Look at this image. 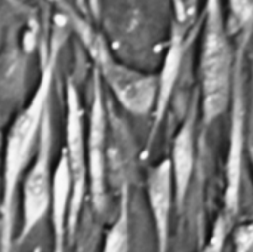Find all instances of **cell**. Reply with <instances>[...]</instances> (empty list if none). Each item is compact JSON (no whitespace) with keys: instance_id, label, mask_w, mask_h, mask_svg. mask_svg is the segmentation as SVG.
<instances>
[{"instance_id":"6da1fadb","label":"cell","mask_w":253,"mask_h":252,"mask_svg":"<svg viewBox=\"0 0 253 252\" xmlns=\"http://www.w3.org/2000/svg\"><path fill=\"white\" fill-rule=\"evenodd\" d=\"M64 40V34L56 28L52 36L50 50L44 62L40 82L28 105L16 116L10 125L6 137L1 196V252H9L12 245V214L15 192L37 150L42 123L46 111L49 110V94L53 82L56 59Z\"/></svg>"},{"instance_id":"7a4b0ae2","label":"cell","mask_w":253,"mask_h":252,"mask_svg":"<svg viewBox=\"0 0 253 252\" xmlns=\"http://www.w3.org/2000/svg\"><path fill=\"white\" fill-rule=\"evenodd\" d=\"M200 25L199 76L202 117L209 125L230 107L237 50L230 40V27L224 16L221 0H206Z\"/></svg>"},{"instance_id":"3957f363","label":"cell","mask_w":253,"mask_h":252,"mask_svg":"<svg viewBox=\"0 0 253 252\" xmlns=\"http://www.w3.org/2000/svg\"><path fill=\"white\" fill-rule=\"evenodd\" d=\"M70 22L95 62V73L114 94L120 105L132 114H148L156 104V76L130 68L117 61L107 42L86 21L70 12Z\"/></svg>"},{"instance_id":"277c9868","label":"cell","mask_w":253,"mask_h":252,"mask_svg":"<svg viewBox=\"0 0 253 252\" xmlns=\"http://www.w3.org/2000/svg\"><path fill=\"white\" fill-rule=\"evenodd\" d=\"M50 149H52V120L50 110L46 111L40 138L37 144L36 154L27 168L21 183V229L18 235V241L24 242L36 226L46 217L50 206V195H52V166H50Z\"/></svg>"},{"instance_id":"5b68a950","label":"cell","mask_w":253,"mask_h":252,"mask_svg":"<svg viewBox=\"0 0 253 252\" xmlns=\"http://www.w3.org/2000/svg\"><path fill=\"white\" fill-rule=\"evenodd\" d=\"M65 149L62 151L70 172L71 199L67 221V239H73L80 217L82 205L87 189V159L86 137L83 126V110L77 89L70 82L67 86V120H65Z\"/></svg>"},{"instance_id":"8992f818","label":"cell","mask_w":253,"mask_h":252,"mask_svg":"<svg viewBox=\"0 0 253 252\" xmlns=\"http://www.w3.org/2000/svg\"><path fill=\"white\" fill-rule=\"evenodd\" d=\"M107 111L98 74L93 76V94L89 114V128L86 140L87 183L92 205L96 212L105 209L107 202Z\"/></svg>"},{"instance_id":"52a82bcc","label":"cell","mask_w":253,"mask_h":252,"mask_svg":"<svg viewBox=\"0 0 253 252\" xmlns=\"http://www.w3.org/2000/svg\"><path fill=\"white\" fill-rule=\"evenodd\" d=\"M246 40L242 39L237 49V62L233 80L231 92V134H230V149L227 157L225 169V211L233 215L239 209L240 196V180H242V165H243V149H245V104L242 91V53Z\"/></svg>"},{"instance_id":"ba28073f","label":"cell","mask_w":253,"mask_h":252,"mask_svg":"<svg viewBox=\"0 0 253 252\" xmlns=\"http://www.w3.org/2000/svg\"><path fill=\"white\" fill-rule=\"evenodd\" d=\"M147 195L154 224L157 252H166L169 244L170 214L175 203L169 159H163L150 169L147 177Z\"/></svg>"},{"instance_id":"9c48e42d","label":"cell","mask_w":253,"mask_h":252,"mask_svg":"<svg viewBox=\"0 0 253 252\" xmlns=\"http://www.w3.org/2000/svg\"><path fill=\"white\" fill-rule=\"evenodd\" d=\"M193 24V21L190 22H176L173 24V31H172V39H170V46L169 50L165 56L160 74L156 76V104H154V129L156 126L162 122L169 100L173 94V89L178 83L179 74H181V68L184 64V58L185 53L188 50L190 46V40H191V33L190 25Z\"/></svg>"},{"instance_id":"30bf717a","label":"cell","mask_w":253,"mask_h":252,"mask_svg":"<svg viewBox=\"0 0 253 252\" xmlns=\"http://www.w3.org/2000/svg\"><path fill=\"white\" fill-rule=\"evenodd\" d=\"M194 126L193 119H187L179 128L173 138L172 156L168 157L170 163V174L173 183L175 203L181 206L187 198L188 187L191 184V177L196 162V146H194Z\"/></svg>"},{"instance_id":"8fae6325","label":"cell","mask_w":253,"mask_h":252,"mask_svg":"<svg viewBox=\"0 0 253 252\" xmlns=\"http://www.w3.org/2000/svg\"><path fill=\"white\" fill-rule=\"evenodd\" d=\"M70 199H71V184L70 172L64 154H61L52 177V195L50 206L52 211L50 221L53 230V252H64L67 239V221L70 212Z\"/></svg>"},{"instance_id":"7c38bea8","label":"cell","mask_w":253,"mask_h":252,"mask_svg":"<svg viewBox=\"0 0 253 252\" xmlns=\"http://www.w3.org/2000/svg\"><path fill=\"white\" fill-rule=\"evenodd\" d=\"M230 21L242 34H249L252 21V0H228Z\"/></svg>"},{"instance_id":"4fadbf2b","label":"cell","mask_w":253,"mask_h":252,"mask_svg":"<svg viewBox=\"0 0 253 252\" xmlns=\"http://www.w3.org/2000/svg\"><path fill=\"white\" fill-rule=\"evenodd\" d=\"M126 211H123L119 217V220L116 221V224L113 226L110 235L107 236L105 245H104V251L102 252H120L123 248V244L126 241Z\"/></svg>"},{"instance_id":"5bb4252c","label":"cell","mask_w":253,"mask_h":252,"mask_svg":"<svg viewBox=\"0 0 253 252\" xmlns=\"http://www.w3.org/2000/svg\"><path fill=\"white\" fill-rule=\"evenodd\" d=\"M233 252H253V229L251 223H243L233 232Z\"/></svg>"},{"instance_id":"9a60e30c","label":"cell","mask_w":253,"mask_h":252,"mask_svg":"<svg viewBox=\"0 0 253 252\" xmlns=\"http://www.w3.org/2000/svg\"><path fill=\"white\" fill-rule=\"evenodd\" d=\"M225 241H227V221L225 217H221L215 223L209 241L202 252H224Z\"/></svg>"},{"instance_id":"2e32d148","label":"cell","mask_w":253,"mask_h":252,"mask_svg":"<svg viewBox=\"0 0 253 252\" xmlns=\"http://www.w3.org/2000/svg\"><path fill=\"white\" fill-rule=\"evenodd\" d=\"M173 1V9H175V21L176 22H190L193 21L185 7V0H172Z\"/></svg>"},{"instance_id":"e0dca14e","label":"cell","mask_w":253,"mask_h":252,"mask_svg":"<svg viewBox=\"0 0 253 252\" xmlns=\"http://www.w3.org/2000/svg\"><path fill=\"white\" fill-rule=\"evenodd\" d=\"M86 3L89 4V9H90L92 15L96 16L98 12H99V0H86Z\"/></svg>"}]
</instances>
